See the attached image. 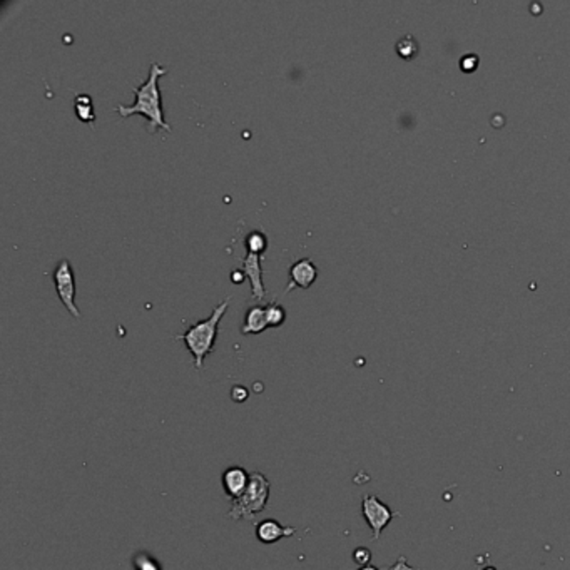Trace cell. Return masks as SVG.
I'll return each mask as SVG.
<instances>
[{
  "label": "cell",
  "mask_w": 570,
  "mask_h": 570,
  "mask_svg": "<svg viewBox=\"0 0 570 570\" xmlns=\"http://www.w3.org/2000/svg\"><path fill=\"white\" fill-rule=\"evenodd\" d=\"M168 74V69L164 66L151 62L149 67V76L146 81H142L139 86L132 87L134 102L132 104H119L116 106V112L122 117L132 116V114H142L148 119V130L151 134L156 132V129H164L171 132V124L166 121L164 110H162V96L159 89V79Z\"/></svg>",
  "instance_id": "1"
},
{
  "label": "cell",
  "mask_w": 570,
  "mask_h": 570,
  "mask_svg": "<svg viewBox=\"0 0 570 570\" xmlns=\"http://www.w3.org/2000/svg\"><path fill=\"white\" fill-rule=\"evenodd\" d=\"M229 302H231V296H228L226 299H223V302L217 304L208 318L188 324L183 335L174 336V340H183L186 343V348L193 355L194 368L196 370H203L206 356L215 351L217 330H219L221 318L226 313Z\"/></svg>",
  "instance_id": "2"
},
{
  "label": "cell",
  "mask_w": 570,
  "mask_h": 570,
  "mask_svg": "<svg viewBox=\"0 0 570 570\" xmlns=\"http://www.w3.org/2000/svg\"><path fill=\"white\" fill-rule=\"evenodd\" d=\"M269 489H271V484L268 478L261 472H253L244 493L231 502L228 517L231 520H253L255 515L266 510Z\"/></svg>",
  "instance_id": "3"
},
{
  "label": "cell",
  "mask_w": 570,
  "mask_h": 570,
  "mask_svg": "<svg viewBox=\"0 0 570 570\" xmlns=\"http://www.w3.org/2000/svg\"><path fill=\"white\" fill-rule=\"evenodd\" d=\"M54 286L57 290L59 298L67 311L74 316V318H81V311L76 306V276H74V269L70 261L64 258L57 263L52 273Z\"/></svg>",
  "instance_id": "4"
},
{
  "label": "cell",
  "mask_w": 570,
  "mask_h": 570,
  "mask_svg": "<svg viewBox=\"0 0 570 570\" xmlns=\"http://www.w3.org/2000/svg\"><path fill=\"white\" fill-rule=\"evenodd\" d=\"M362 515L366 520L368 527L371 529V538L378 540L386 525L398 517V512H393L386 504H383L377 495H363L362 502Z\"/></svg>",
  "instance_id": "5"
},
{
  "label": "cell",
  "mask_w": 570,
  "mask_h": 570,
  "mask_svg": "<svg viewBox=\"0 0 570 570\" xmlns=\"http://www.w3.org/2000/svg\"><path fill=\"white\" fill-rule=\"evenodd\" d=\"M241 271L249 278L251 283V298L256 302L266 298V288L263 284V268H261V255H253L248 253L241 259Z\"/></svg>",
  "instance_id": "6"
},
{
  "label": "cell",
  "mask_w": 570,
  "mask_h": 570,
  "mask_svg": "<svg viewBox=\"0 0 570 570\" xmlns=\"http://www.w3.org/2000/svg\"><path fill=\"white\" fill-rule=\"evenodd\" d=\"M318 278V268L310 258H299L290 266V283H288L284 293H290L295 288H310Z\"/></svg>",
  "instance_id": "7"
},
{
  "label": "cell",
  "mask_w": 570,
  "mask_h": 570,
  "mask_svg": "<svg viewBox=\"0 0 570 570\" xmlns=\"http://www.w3.org/2000/svg\"><path fill=\"white\" fill-rule=\"evenodd\" d=\"M249 478H251V473H248L243 466H229L224 470L221 482H223L224 493L231 498V502L244 493V490L248 489Z\"/></svg>",
  "instance_id": "8"
},
{
  "label": "cell",
  "mask_w": 570,
  "mask_h": 570,
  "mask_svg": "<svg viewBox=\"0 0 570 570\" xmlns=\"http://www.w3.org/2000/svg\"><path fill=\"white\" fill-rule=\"evenodd\" d=\"M296 533L295 527H286L281 525L275 518H266L256 525V537L261 544H276L281 538L293 537Z\"/></svg>",
  "instance_id": "9"
},
{
  "label": "cell",
  "mask_w": 570,
  "mask_h": 570,
  "mask_svg": "<svg viewBox=\"0 0 570 570\" xmlns=\"http://www.w3.org/2000/svg\"><path fill=\"white\" fill-rule=\"evenodd\" d=\"M268 328L266 320V306H251L244 315L243 326H241V335H258Z\"/></svg>",
  "instance_id": "10"
},
{
  "label": "cell",
  "mask_w": 570,
  "mask_h": 570,
  "mask_svg": "<svg viewBox=\"0 0 570 570\" xmlns=\"http://www.w3.org/2000/svg\"><path fill=\"white\" fill-rule=\"evenodd\" d=\"M74 109H76V116L81 119L82 122L94 126L96 121V108H94L92 97L87 94H77L74 99Z\"/></svg>",
  "instance_id": "11"
},
{
  "label": "cell",
  "mask_w": 570,
  "mask_h": 570,
  "mask_svg": "<svg viewBox=\"0 0 570 570\" xmlns=\"http://www.w3.org/2000/svg\"><path fill=\"white\" fill-rule=\"evenodd\" d=\"M244 244H246L248 253H253V255H263L268 248V236L264 235L263 231H251L249 235L244 237Z\"/></svg>",
  "instance_id": "12"
},
{
  "label": "cell",
  "mask_w": 570,
  "mask_h": 570,
  "mask_svg": "<svg viewBox=\"0 0 570 570\" xmlns=\"http://www.w3.org/2000/svg\"><path fill=\"white\" fill-rule=\"evenodd\" d=\"M134 570H164L162 564L149 552H137L132 557Z\"/></svg>",
  "instance_id": "13"
},
{
  "label": "cell",
  "mask_w": 570,
  "mask_h": 570,
  "mask_svg": "<svg viewBox=\"0 0 570 570\" xmlns=\"http://www.w3.org/2000/svg\"><path fill=\"white\" fill-rule=\"evenodd\" d=\"M266 320H268V326L271 328H276V326H281V324L284 323V320H286V311H284V308L278 304L276 302H271L266 306Z\"/></svg>",
  "instance_id": "14"
},
{
  "label": "cell",
  "mask_w": 570,
  "mask_h": 570,
  "mask_svg": "<svg viewBox=\"0 0 570 570\" xmlns=\"http://www.w3.org/2000/svg\"><path fill=\"white\" fill-rule=\"evenodd\" d=\"M395 49H397L400 57L411 59V57H415V54L418 52V43L413 37H411V35H405V37H402L397 42Z\"/></svg>",
  "instance_id": "15"
},
{
  "label": "cell",
  "mask_w": 570,
  "mask_h": 570,
  "mask_svg": "<svg viewBox=\"0 0 570 570\" xmlns=\"http://www.w3.org/2000/svg\"><path fill=\"white\" fill-rule=\"evenodd\" d=\"M353 560H355V564L360 565V567H366V565H370V560H371V550L366 547L355 549Z\"/></svg>",
  "instance_id": "16"
},
{
  "label": "cell",
  "mask_w": 570,
  "mask_h": 570,
  "mask_svg": "<svg viewBox=\"0 0 570 570\" xmlns=\"http://www.w3.org/2000/svg\"><path fill=\"white\" fill-rule=\"evenodd\" d=\"M248 397H249V391H248V388H246V386H243V385H235V386L231 388V398L235 400L236 403H243V402H246Z\"/></svg>",
  "instance_id": "17"
},
{
  "label": "cell",
  "mask_w": 570,
  "mask_h": 570,
  "mask_svg": "<svg viewBox=\"0 0 570 570\" xmlns=\"http://www.w3.org/2000/svg\"><path fill=\"white\" fill-rule=\"evenodd\" d=\"M470 59H472V54H470ZM477 62H478L477 55H473V59H472V61H470V62H469V55H466V57L460 59V66H462L463 70H472V69H475V67H477Z\"/></svg>",
  "instance_id": "18"
},
{
  "label": "cell",
  "mask_w": 570,
  "mask_h": 570,
  "mask_svg": "<svg viewBox=\"0 0 570 570\" xmlns=\"http://www.w3.org/2000/svg\"><path fill=\"white\" fill-rule=\"evenodd\" d=\"M390 570H415L413 567H410L409 564H406V559L405 557H400V559L395 562V565H391Z\"/></svg>",
  "instance_id": "19"
},
{
  "label": "cell",
  "mask_w": 570,
  "mask_h": 570,
  "mask_svg": "<svg viewBox=\"0 0 570 570\" xmlns=\"http://www.w3.org/2000/svg\"><path fill=\"white\" fill-rule=\"evenodd\" d=\"M246 278V275H244L243 271H241V269H236V271H233L231 273V279H233V283H243V279Z\"/></svg>",
  "instance_id": "20"
},
{
  "label": "cell",
  "mask_w": 570,
  "mask_h": 570,
  "mask_svg": "<svg viewBox=\"0 0 570 570\" xmlns=\"http://www.w3.org/2000/svg\"><path fill=\"white\" fill-rule=\"evenodd\" d=\"M358 570H378L375 565H366V567H360Z\"/></svg>",
  "instance_id": "21"
},
{
  "label": "cell",
  "mask_w": 570,
  "mask_h": 570,
  "mask_svg": "<svg viewBox=\"0 0 570 570\" xmlns=\"http://www.w3.org/2000/svg\"><path fill=\"white\" fill-rule=\"evenodd\" d=\"M490 570H493V569H492V567H490Z\"/></svg>",
  "instance_id": "22"
}]
</instances>
